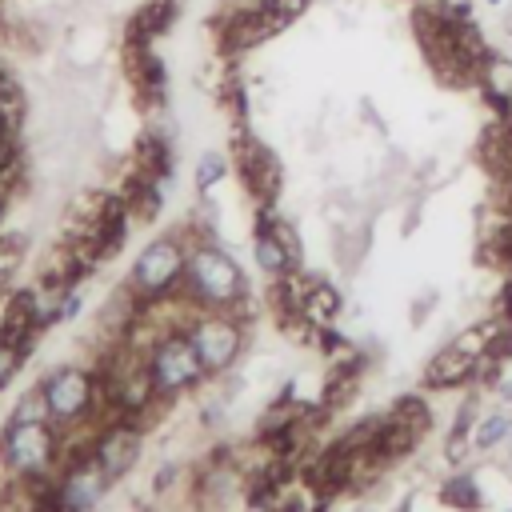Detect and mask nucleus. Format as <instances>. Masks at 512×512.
Masks as SVG:
<instances>
[{
    "instance_id": "1",
    "label": "nucleus",
    "mask_w": 512,
    "mask_h": 512,
    "mask_svg": "<svg viewBox=\"0 0 512 512\" xmlns=\"http://www.w3.org/2000/svg\"><path fill=\"white\" fill-rule=\"evenodd\" d=\"M184 276H188L192 296L200 304H208V308H228V304H236L244 296V272H240V264L224 248H216V244H196L188 252Z\"/></svg>"
},
{
    "instance_id": "2",
    "label": "nucleus",
    "mask_w": 512,
    "mask_h": 512,
    "mask_svg": "<svg viewBox=\"0 0 512 512\" xmlns=\"http://www.w3.org/2000/svg\"><path fill=\"white\" fill-rule=\"evenodd\" d=\"M188 268V248L180 236H156L152 244H144V252L132 264V292L140 300H160L172 292V284L184 276Z\"/></svg>"
},
{
    "instance_id": "3",
    "label": "nucleus",
    "mask_w": 512,
    "mask_h": 512,
    "mask_svg": "<svg viewBox=\"0 0 512 512\" xmlns=\"http://www.w3.org/2000/svg\"><path fill=\"white\" fill-rule=\"evenodd\" d=\"M492 336H496V324H480V328L464 332L460 340H452V344L428 364V384H432V388H452V384H460L464 376H472L476 364L488 356Z\"/></svg>"
},
{
    "instance_id": "4",
    "label": "nucleus",
    "mask_w": 512,
    "mask_h": 512,
    "mask_svg": "<svg viewBox=\"0 0 512 512\" xmlns=\"http://www.w3.org/2000/svg\"><path fill=\"white\" fill-rule=\"evenodd\" d=\"M148 372H152V384H156L160 392H176V388H188V384L204 372V360H200L192 336L172 332V336H164V340L152 348Z\"/></svg>"
},
{
    "instance_id": "5",
    "label": "nucleus",
    "mask_w": 512,
    "mask_h": 512,
    "mask_svg": "<svg viewBox=\"0 0 512 512\" xmlns=\"http://www.w3.org/2000/svg\"><path fill=\"white\" fill-rule=\"evenodd\" d=\"M232 152H236V168H240L244 188L260 204H272L276 192H280V160H276V152L264 140H256L252 132H236Z\"/></svg>"
},
{
    "instance_id": "6",
    "label": "nucleus",
    "mask_w": 512,
    "mask_h": 512,
    "mask_svg": "<svg viewBox=\"0 0 512 512\" xmlns=\"http://www.w3.org/2000/svg\"><path fill=\"white\" fill-rule=\"evenodd\" d=\"M124 68H128V80H132L136 96L148 108H160L164 96H168V68L160 60L156 44H148V40H124Z\"/></svg>"
},
{
    "instance_id": "7",
    "label": "nucleus",
    "mask_w": 512,
    "mask_h": 512,
    "mask_svg": "<svg viewBox=\"0 0 512 512\" xmlns=\"http://www.w3.org/2000/svg\"><path fill=\"white\" fill-rule=\"evenodd\" d=\"M188 336H192V344H196L204 368H212V372L224 368V364H232V356L240 352V328H236L232 320H224V316H204V320H196Z\"/></svg>"
},
{
    "instance_id": "8",
    "label": "nucleus",
    "mask_w": 512,
    "mask_h": 512,
    "mask_svg": "<svg viewBox=\"0 0 512 512\" xmlns=\"http://www.w3.org/2000/svg\"><path fill=\"white\" fill-rule=\"evenodd\" d=\"M44 404H48V412L56 416V420H76L84 408H88V396H92V384H88V376L84 372H76V368H64V372H56L52 380H44Z\"/></svg>"
},
{
    "instance_id": "9",
    "label": "nucleus",
    "mask_w": 512,
    "mask_h": 512,
    "mask_svg": "<svg viewBox=\"0 0 512 512\" xmlns=\"http://www.w3.org/2000/svg\"><path fill=\"white\" fill-rule=\"evenodd\" d=\"M48 456H52V432L44 428V420H16L8 436V464L16 472H36Z\"/></svg>"
},
{
    "instance_id": "10",
    "label": "nucleus",
    "mask_w": 512,
    "mask_h": 512,
    "mask_svg": "<svg viewBox=\"0 0 512 512\" xmlns=\"http://www.w3.org/2000/svg\"><path fill=\"white\" fill-rule=\"evenodd\" d=\"M136 452H140V432L132 424H112L96 444V464H100V472L108 480H116V476H124L132 468Z\"/></svg>"
},
{
    "instance_id": "11",
    "label": "nucleus",
    "mask_w": 512,
    "mask_h": 512,
    "mask_svg": "<svg viewBox=\"0 0 512 512\" xmlns=\"http://www.w3.org/2000/svg\"><path fill=\"white\" fill-rule=\"evenodd\" d=\"M476 88H480V96L496 108V116L512 112V56H504V52L492 48V52L484 56L480 72H476Z\"/></svg>"
},
{
    "instance_id": "12",
    "label": "nucleus",
    "mask_w": 512,
    "mask_h": 512,
    "mask_svg": "<svg viewBox=\"0 0 512 512\" xmlns=\"http://www.w3.org/2000/svg\"><path fill=\"white\" fill-rule=\"evenodd\" d=\"M176 0H152V4H144L136 16H132V24H128V36L124 40H148V44H156L168 28H172V20H176Z\"/></svg>"
},
{
    "instance_id": "13",
    "label": "nucleus",
    "mask_w": 512,
    "mask_h": 512,
    "mask_svg": "<svg viewBox=\"0 0 512 512\" xmlns=\"http://www.w3.org/2000/svg\"><path fill=\"white\" fill-rule=\"evenodd\" d=\"M136 168H140L144 176L168 180V176H172V144H168V136L144 132V136L136 140Z\"/></svg>"
},
{
    "instance_id": "14",
    "label": "nucleus",
    "mask_w": 512,
    "mask_h": 512,
    "mask_svg": "<svg viewBox=\"0 0 512 512\" xmlns=\"http://www.w3.org/2000/svg\"><path fill=\"white\" fill-rule=\"evenodd\" d=\"M28 112V96H24V84L16 80V72L8 64H0V120H8L12 128H20Z\"/></svg>"
},
{
    "instance_id": "15",
    "label": "nucleus",
    "mask_w": 512,
    "mask_h": 512,
    "mask_svg": "<svg viewBox=\"0 0 512 512\" xmlns=\"http://www.w3.org/2000/svg\"><path fill=\"white\" fill-rule=\"evenodd\" d=\"M340 308V296L328 284H308V300H304V320L312 324H328Z\"/></svg>"
},
{
    "instance_id": "16",
    "label": "nucleus",
    "mask_w": 512,
    "mask_h": 512,
    "mask_svg": "<svg viewBox=\"0 0 512 512\" xmlns=\"http://www.w3.org/2000/svg\"><path fill=\"white\" fill-rule=\"evenodd\" d=\"M224 172H228V160L220 152H204L200 164H196V192H208L212 184H220Z\"/></svg>"
},
{
    "instance_id": "17",
    "label": "nucleus",
    "mask_w": 512,
    "mask_h": 512,
    "mask_svg": "<svg viewBox=\"0 0 512 512\" xmlns=\"http://www.w3.org/2000/svg\"><path fill=\"white\" fill-rule=\"evenodd\" d=\"M308 4H312V0H268L264 8H268V16H272L276 32H284L288 24H296V20L308 12Z\"/></svg>"
},
{
    "instance_id": "18",
    "label": "nucleus",
    "mask_w": 512,
    "mask_h": 512,
    "mask_svg": "<svg viewBox=\"0 0 512 512\" xmlns=\"http://www.w3.org/2000/svg\"><path fill=\"white\" fill-rule=\"evenodd\" d=\"M20 360H24V344H12V340H0V384H8V380L16 376V368H20Z\"/></svg>"
},
{
    "instance_id": "19",
    "label": "nucleus",
    "mask_w": 512,
    "mask_h": 512,
    "mask_svg": "<svg viewBox=\"0 0 512 512\" xmlns=\"http://www.w3.org/2000/svg\"><path fill=\"white\" fill-rule=\"evenodd\" d=\"M508 424H512V420H508L504 412H496V416H488V420H484V428L476 432V448H492V440H500V436L508 432Z\"/></svg>"
},
{
    "instance_id": "20",
    "label": "nucleus",
    "mask_w": 512,
    "mask_h": 512,
    "mask_svg": "<svg viewBox=\"0 0 512 512\" xmlns=\"http://www.w3.org/2000/svg\"><path fill=\"white\" fill-rule=\"evenodd\" d=\"M444 496H448V500H456V504H468V508H476V504H480V496H476V488H472V480H468V476L452 480Z\"/></svg>"
},
{
    "instance_id": "21",
    "label": "nucleus",
    "mask_w": 512,
    "mask_h": 512,
    "mask_svg": "<svg viewBox=\"0 0 512 512\" xmlns=\"http://www.w3.org/2000/svg\"><path fill=\"white\" fill-rule=\"evenodd\" d=\"M16 260H20V240H12V236H0V284L8 280V272L16 268Z\"/></svg>"
},
{
    "instance_id": "22",
    "label": "nucleus",
    "mask_w": 512,
    "mask_h": 512,
    "mask_svg": "<svg viewBox=\"0 0 512 512\" xmlns=\"http://www.w3.org/2000/svg\"><path fill=\"white\" fill-rule=\"evenodd\" d=\"M4 204H8V192L0 188V216H4Z\"/></svg>"
},
{
    "instance_id": "23",
    "label": "nucleus",
    "mask_w": 512,
    "mask_h": 512,
    "mask_svg": "<svg viewBox=\"0 0 512 512\" xmlns=\"http://www.w3.org/2000/svg\"><path fill=\"white\" fill-rule=\"evenodd\" d=\"M484 4H488V8H500V4H504V0H484Z\"/></svg>"
},
{
    "instance_id": "24",
    "label": "nucleus",
    "mask_w": 512,
    "mask_h": 512,
    "mask_svg": "<svg viewBox=\"0 0 512 512\" xmlns=\"http://www.w3.org/2000/svg\"><path fill=\"white\" fill-rule=\"evenodd\" d=\"M176 4H180V0H176Z\"/></svg>"
}]
</instances>
